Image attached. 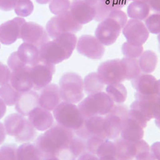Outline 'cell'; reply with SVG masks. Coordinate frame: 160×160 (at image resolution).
I'll use <instances>...</instances> for the list:
<instances>
[{
  "instance_id": "cell-1",
  "label": "cell",
  "mask_w": 160,
  "mask_h": 160,
  "mask_svg": "<svg viewBox=\"0 0 160 160\" xmlns=\"http://www.w3.org/2000/svg\"><path fill=\"white\" fill-rule=\"evenodd\" d=\"M75 133L60 124H53L51 128L36 138L35 145L43 158L55 157L58 151L70 148Z\"/></svg>"
},
{
  "instance_id": "cell-2",
  "label": "cell",
  "mask_w": 160,
  "mask_h": 160,
  "mask_svg": "<svg viewBox=\"0 0 160 160\" xmlns=\"http://www.w3.org/2000/svg\"><path fill=\"white\" fill-rule=\"evenodd\" d=\"M75 34H63L52 41H48L38 48L40 59L55 65L68 59L76 48Z\"/></svg>"
},
{
  "instance_id": "cell-3",
  "label": "cell",
  "mask_w": 160,
  "mask_h": 160,
  "mask_svg": "<svg viewBox=\"0 0 160 160\" xmlns=\"http://www.w3.org/2000/svg\"><path fill=\"white\" fill-rule=\"evenodd\" d=\"M128 21V16L121 10H113L109 16L98 23L95 37L103 46H111L116 42L122 28Z\"/></svg>"
},
{
  "instance_id": "cell-4",
  "label": "cell",
  "mask_w": 160,
  "mask_h": 160,
  "mask_svg": "<svg viewBox=\"0 0 160 160\" xmlns=\"http://www.w3.org/2000/svg\"><path fill=\"white\" fill-rule=\"evenodd\" d=\"M3 125L7 134L15 137L17 142H28L36 138L35 128L28 118L18 113L8 115L4 120Z\"/></svg>"
},
{
  "instance_id": "cell-5",
  "label": "cell",
  "mask_w": 160,
  "mask_h": 160,
  "mask_svg": "<svg viewBox=\"0 0 160 160\" xmlns=\"http://www.w3.org/2000/svg\"><path fill=\"white\" fill-rule=\"evenodd\" d=\"M115 102L106 92H98L88 95L78 102V108L85 119L93 116H105L111 111Z\"/></svg>"
},
{
  "instance_id": "cell-6",
  "label": "cell",
  "mask_w": 160,
  "mask_h": 160,
  "mask_svg": "<svg viewBox=\"0 0 160 160\" xmlns=\"http://www.w3.org/2000/svg\"><path fill=\"white\" fill-rule=\"evenodd\" d=\"M58 88L60 96L64 102L75 104L83 98V79L76 73H65L60 78Z\"/></svg>"
},
{
  "instance_id": "cell-7",
  "label": "cell",
  "mask_w": 160,
  "mask_h": 160,
  "mask_svg": "<svg viewBox=\"0 0 160 160\" xmlns=\"http://www.w3.org/2000/svg\"><path fill=\"white\" fill-rule=\"evenodd\" d=\"M53 116L58 124L73 131L82 128L85 122L78 106L64 101L53 110Z\"/></svg>"
},
{
  "instance_id": "cell-8",
  "label": "cell",
  "mask_w": 160,
  "mask_h": 160,
  "mask_svg": "<svg viewBox=\"0 0 160 160\" xmlns=\"http://www.w3.org/2000/svg\"><path fill=\"white\" fill-rule=\"evenodd\" d=\"M82 28V25L77 22L70 11L51 18L46 26V31L52 39L63 34H75Z\"/></svg>"
},
{
  "instance_id": "cell-9",
  "label": "cell",
  "mask_w": 160,
  "mask_h": 160,
  "mask_svg": "<svg viewBox=\"0 0 160 160\" xmlns=\"http://www.w3.org/2000/svg\"><path fill=\"white\" fill-rule=\"evenodd\" d=\"M129 109L126 105L117 103L114 105L104 120V134L106 138L115 140L119 136L122 131V122L127 118Z\"/></svg>"
},
{
  "instance_id": "cell-10",
  "label": "cell",
  "mask_w": 160,
  "mask_h": 160,
  "mask_svg": "<svg viewBox=\"0 0 160 160\" xmlns=\"http://www.w3.org/2000/svg\"><path fill=\"white\" fill-rule=\"evenodd\" d=\"M98 75L104 84L121 83L127 78L125 67L121 59H111L102 62L98 66Z\"/></svg>"
},
{
  "instance_id": "cell-11",
  "label": "cell",
  "mask_w": 160,
  "mask_h": 160,
  "mask_svg": "<svg viewBox=\"0 0 160 160\" xmlns=\"http://www.w3.org/2000/svg\"><path fill=\"white\" fill-rule=\"evenodd\" d=\"M55 71V65L39 58L35 65L30 68L34 91H40L49 85Z\"/></svg>"
},
{
  "instance_id": "cell-12",
  "label": "cell",
  "mask_w": 160,
  "mask_h": 160,
  "mask_svg": "<svg viewBox=\"0 0 160 160\" xmlns=\"http://www.w3.org/2000/svg\"><path fill=\"white\" fill-rule=\"evenodd\" d=\"M49 38L46 29L36 22H26L21 28L20 38L38 48L48 42Z\"/></svg>"
},
{
  "instance_id": "cell-13",
  "label": "cell",
  "mask_w": 160,
  "mask_h": 160,
  "mask_svg": "<svg viewBox=\"0 0 160 160\" xmlns=\"http://www.w3.org/2000/svg\"><path fill=\"white\" fill-rule=\"evenodd\" d=\"M76 49L80 55L91 59H100L105 53L104 46L95 36L82 35L77 40Z\"/></svg>"
},
{
  "instance_id": "cell-14",
  "label": "cell",
  "mask_w": 160,
  "mask_h": 160,
  "mask_svg": "<svg viewBox=\"0 0 160 160\" xmlns=\"http://www.w3.org/2000/svg\"><path fill=\"white\" fill-rule=\"evenodd\" d=\"M122 31L128 42L133 45L142 46L149 37V31L145 24L139 20H128Z\"/></svg>"
},
{
  "instance_id": "cell-15",
  "label": "cell",
  "mask_w": 160,
  "mask_h": 160,
  "mask_svg": "<svg viewBox=\"0 0 160 160\" xmlns=\"http://www.w3.org/2000/svg\"><path fill=\"white\" fill-rule=\"evenodd\" d=\"M26 22L24 18L16 17L0 25V42L11 45L20 38L21 28Z\"/></svg>"
},
{
  "instance_id": "cell-16",
  "label": "cell",
  "mask_w": 160,
  "mask_h": 160,
  "mask_svg": "<svg viewBox=\"0 0 160 160\" xmlns=\"http://www.w3.org/2000/svg\"><path fill=\"white\" fill-rule=\"evenodd\" d=\"M104 116H93L85 119L82 128L74 131L76 136L88 140L91 136H100L107 138L104 134Z\"/></svg>"
},
{
  "instance_id": "cell-17",
  "label": "cell",
  "mask_w": 160,
  "mask_h": 160,
  "mask_svg": "<svg viewBox=\"0 0 160 160\" xmlns=\"http://www.w3.org/2000/svg\"><path fill=\"white\" fill-rule=\"evenodd\" d=\"M40 91L38 94V106L41 108L51 111L62 102L59 88L56 84L50 83Z\"/></svg>"
},
{
  "instance_id": "cell-18",
  "label": "cell",
  "mask_w": 160,
  "mask_h": 160,
  "mask_svg": "<svg viewBox=\"0 0 160 160\" xmlns=\"http://www.w3.org/2000/svg\"><path fill=\"white\" fill-rule=\"evenodd\" d=\"M69 11L81 25L89 23L95 19V11L94 7L86 3L82 0H73L71 2Z\"/></svg>"
},
{
  "instance_id": "cell-19",
  "label": "cell",
  "mask_w": 160,
  "mask_h": 160,
  "mask_svg": "<svg viewBox=\"0 0 160 160\" xmlns=\"http://www.w3.org/2000/svg\"><path fill=\"white\" fill-rule=\"evenodd\" d=\"M28 119L35 130L39 131H46L54 124V116L51 111L39 106L30 113Z\"/></svg>"
},
{
  "instance_id": "cell-20",
  "label": "cell",
  "mask_w": 160,
  "mask_h": 160,
  "mask_svg": "<svg viewBox=\"0 0 160 160\" xmlns=\"http://www.w3.org/2000/svg\"><path fill=\"white\" fill-rule=\"evenodd\" d=\"M30 68H24L11 71L10 84L18 92H26L33 89V83L30 74Z\"/></svg>"
},
{
  "instance_id": "cell-21",
  "label": "cell",
  "mask_w": 160,
  "mask_h": 160,
  "mask_svg": "<svg viewBox=\"0 0 160 160\" xmlns=\"http://www.w3.org/2000/svg\"><path fill=\"white\" fill-rule=\"evenodd\" d=\"M143 129L144 128L136 119L128 114L127 118L122 122V131L120 135L123 139L130 142H138L143 138Z\"/></svg>"
},
{
  "instance_id": "cell-22",
  "label": "cell",
  "mask_w": 160,
  "mask_h": 160,
  "mask_svg": "<svg viewBox=\"0 0 160 160\" xmlns=\"http://www.w3.org/2000/svg\"><path fill=\"white\" fill-rule=\"evenodd\" d=\"M15 106L18 114L22 116H28L33 110L38 107V94L35 91L31 90L21 92Z\"/></svg>"
},
{
  "instance_id": "cell-23",
  "label": "cell",
  "mask_w": 160,
  "mask_h": 160,
  "mask_svg": "<svg viewBox=\"0 0 160 160\" xmlns=\"http://www.w3.org/2000/svg\"><path fill=\"white\" fill-rule=\"evenodd\" d=\"M114 142L117 160H135L138 152V141L130 142L122 138H117Z\"/></svg>"
},
{
  "instance_id": "cell-24",
  "label": "cell",
  "mask_w": 160,
  "mask_h": 160,
  "mask_svg": "<svg viewBox=\"0 0 160 160\" xmlns=\"http://www.w3.org/2000/svg\"><path fill=\"white\" fill-rule=\"evenodd\" d=\"M131 85L137 92L142 95H154L156 94L157 79L150 74H140L131 80Z\"/></svg>"
},
{
  "instance_id": "cell-25",
  "label": "cell",
  "mask_w": 160,
  "mask_h": 160,
  "mask_svg": "<svg viewBox=\"0 0 160 160\" xmlns=\"http://www.w3.org/2000/svg\"><path fill=\"white\" fill-rule=\"evenodd\" d=\"M17 54L20 60L28 67H32L39 60L38 48L28 42H22L18 47Z\"/></svg>"
},
{
  "instance_id": "cell-26",
  "label": "cell",
  "mask_w": 160,
  "mask_h": 160,
  "mask_svg": "<svg viewBox=\"0 0 160 160\" xmlns=\"http://www.w3.org/2000/svg\"><path fill=\"white\" fill-rule=\"evenodd\" d=\"M149 6L146 2L142 1H134L129 4L128 8V16L131 19L145 20L150 15Z\"/></svg>"
},
{
  "instance_id": "cell-27",
  "label": "cell",
  "mask_w": 160,
  "mask_h": 160,
  "mask_svg": "<svg viewBox=\"0 0 160 160\" xmlns=\"http://www.w3.org/2000/svg\"><path fill=\"white\" fill-rule=\"evenodd\" d=\"M17 160H44L36 146L25 142L18 147Z\"/></svg>"
},
{
  "instance_id": "cell-28",
  "label": "cell",
  "mask_w": 160,
  "mask_h": 160,
  "mask_svg": "<svg viewBox=\"0 0 160 160\" xmlns=\"http://www.w3.org/2000/svg\"><path fill=\"white\" fill-rule=\"evenodd\" d=\"M141 72L144 74H151L155 70L158 62V58L152 51H146L142 53L138 59Z\"/></svg>"
},
{
  "instance_id": "cell-29",
  "label": "cell",
  "mask_w": 160,
  "mask_h": 160,
  "mask_svg": "<svg viewBox=\"0 0 160 160\" xmlns=\"http://www.w3.org/2000/svg\"><path fill=\"white\" fill-rule=\"evenodd\" d=\"M84 91L88 95L101 92L104 89V82L100 78L98 73H90L83 80Z\"/></svg>"
},
{
  "instance_id": "cell-30",
  "label": "cell",
  "mask_w": 160,
  "mask_h": 160,
  "mask_svg": "<svg viewBox=\"0 0 160 160\" xmlns=\"http://www.w3.org/2000/svg\"><path fill=\"white\" fill-rule=\"evenodd\" d=\"M106 93L116 103H123L128 98V91L122 83L108 85L106 88Z\"/></svg>"
},
{
  "instance_id": "cell-31",
  "label": "cell",
  "mask_w": 160,
  "mask_h": 160,
  "mask_svg": "<svg viewBox=\"0 0 160 160\" xmlns=\"http://www.w3.org/2000/svg\"><path fill=\"white\" fill-rule=\"evenodd\" d=\"M20 93L17 91L10 83L0 87V98L7 106H15L19 98Z\"/></svg>"
},
{
  "instance_id": "cell-32",
  "label": "cell",
  "mask_w": 160,
  "mask_h": 160,
  "mask_svg": "<svg viewBox=\"0 0 160 160\" xmlns=\"http://www.w3.org/2000/svg\"><path fill=\"white\" fill-rule=\"evenodd\" d=\"M125 67L126 73H127V78L126 80H132L138 77L141 74L139 65L137 58H121Z\"/></svg>"
},
{
  "instance_id": "cell-33",
  "label": "cell",
  "mask_w": 160,
  "mask_h": 160,
  "mask_svg": "<svg viewBox=\"0 0 160 160\" xmlns=\"http://www.w3.org/2000/svg\"><path fill=\"white\" fill-rule=\"evenodd\" d=\"M14 10L17 16L26 18L32 14L34 11V4L31 0H18Z\"/></svg>"
},
{
  "instance_id": "cell-34",
  "label": "cell",
  "mask_w": 160,
  "mask_h": 160,
  "mask_svg": "<svg viewBox=\"0 0 160 160\" xmlns=\"http://www.w3.org/2000/svg\"><path fill=\"white\" fill-rule=\"evenodd\" d=\"M70 149L75 155V156L76 158H78L82 154L88 152L87 140L79 138L75 135V136L73 137V138L71 139V143H70Z\"/></svg>"
},
{
  "instance_id": "cell-35",
  "label": "cell",
  "mask_w": 160,
  "mask_h": 160,
  "mask_svg": "<svg viewBox=\"0 0 160 160\" xmlns=\"http://www.w3.org/2000/svg\"><path fill=\"white\" fill-rule=\"evenodd\" d=\"M122 52L125 58H139V56L142 55L143 52V48L142 46L133 45L126 42L122 46Z\"/></svg>"
},
{
  "instance_id": "cell-36",
  "label": "cell",
  "mask_w": 160,
  "mask_h": 160,
  "mask_svg": "<svg viewBox=\"0 0 160 160\" xmlns=\"http://www.w3.org/2000/svg\"><path fill=\"white\" fill-rule=\"evenodd\" d=\"M71 7L70 0H51L49 3V10L55 15L68 11Z\"/></svg>"
},
{
  "instance_id": "cell-37",
  "label": "cell",
  "mask_w": 160,
  "mask_h": 160,
  "mask_svg": "<svg viewBox=\"0 0 160 160\" xmlns=\"http://www.w3.org/2000/svg\"><path fill=\"white\" fill-rule=\"evenodd\" d=\"M146 28L151 34L158 35L160 33V14H152L145 19Z\"/></svg>"
},
{
  "instance_id": "cell-38",
  "label": "cell",
  "mask_w": 160,
  "mask_h": 160,
  "mask_svg": "<svg viewBox=\"0 0 160 160\" xmlns=\"http://www.w3.org/2000/svg\"><path fill=\"white\" fill-rule=\"evenodd\" d=\"M96 155L100 158L102 156H115V144L110 139H105L98 148Z\"/></svg>"
},
{
  "instance_id": "cell-39",
  "label": "cell",
  "mask_w": 160,
  "mask_h": 160,
  "mask_svg": "<svg viewBox=\"0 0 160 160\" xmlns=\"http://www.w3.org/2000/svg\"><path fill=\"white\" fill-rule=\"evenodd\" d=\"M17 147L15 144H6L0 148V160H17Z\"/></svg>"
},
{
  "instance_id": "cell-40",
  "label": "cell",
  "mask_w": 160,
  "mask_h": 160,
  "mask_svg": "<svg viewBox=\"0 0 160 160\" xmlns=\"http://www.w3.org/2000/svg\"><path fill=\"white\" fill-rule=\"evenodd\" d=\"M135 160H156L151 153L150 147L144 140L138 141V152Z\"/></svg>"
},
{
  "instance_id": "cell-41",
  "label": "cell",
  "mask_w": 160,
  "mask_h": 160,
  "mask_svg": "<svg viewBox=\"0 0 160 160\" xmlns=\"http://www.w3.org/2000/svg\"><path fill=\"white\" fill-rule=\"evenodd\" d=\"M94 9L95 11V20L97 22H102V20L106 19L109 16L110 13L113 9L108 8L105 4L98 1L95 6H94Z\"/></svg>"
},
{
  "instance_id": "cell-42",
  "label": "cell",
  "mask_w": 160,
  "mask_h": 160,
  "mask_svg": "<svg viewBox=\"0 0 160 160\" xmlns=\"http://www.w3.org/2000/svg\"><path fill=\"white\" fill-rule=\"evenodd\" d=\"M107 138L100 136H91V138L87 140V148L88 152L92 153L96 155L98 148L103 142V141Z\"/></svg>"
},
{
  "instance_id": "cell-43",
  "label": "cell",
  "mask_w": 160,
  "mask_h": 160,
  "mask_svg": "<svg viewBox=\"0 0 160 160\" xmlns=\"http://www.w3.org/2000/svg\"><path fill=\"white\" fill-rule=\"evenodd\" d=\"M8 68H10L11 71H15V70H17V69H19V68H24V67L27 66L25 65V64H24L21 60H20L19 58H18L17 51L13 52L12 54L10 55L8 60Z\"/></svg>"
},
{
  "instance_id": "cell-44",
  "label": "cell",
  "mask_w": 160,
  "mask_h": 160,
  "mask_svg": "<svg viewBox=\"0 0 160 160\" xmlns=\"http://www.w3.org/2000/svg\"><path fill=\"white\" fill-rule=\"evenodd\" d=\"M11 71L8 66L0 62V87L9 83Z\"/></svg>"
},
{
  "instance_id": "cell-45",
  "label": "cell",
  "mask_w": 160,
  "mask_h": 160,
  "mask_svg": "<svg viewBox=\"0 0 160 160\" xmlns=\"http://www.w3.org/2000/svg\"><path fill=\"white\" fill-rule=\"evenodd\" d=\"M99 1L113 10H121L130 2L129 0H99Z\"/></svg>"
},
{
  "instance_id": "cell-46",
  "label": "cell",
  "mask_w": 160,
  "mask_h": 160,
  "mask_svg": "<svg viewBox=\"0 0 160 160\" xmlns=\"http://www.w3.org/2000/svg\"><path fill=\"white\" fill-rule=\"evenodd\" d=\"M18 0H0V10L3 11H11L14 10Z\"/></svg>"
},
{
  "instance_id": "cell-47",
  "label": "cell",
  "mask_w": 160,
  "mask_h": 160,
  "mask_svg": "<svg viewBox=\"0 0 160 160\" xmlns=\"http://www.w3.org/2000/svg\"><path fill=\"white\" fill-rule=\"evenodd\" d=\"M147 3L151 11L155 14H160V0H148Z\"/></svg>"
},
{
  "instance_id": "cell-48",
  "label": "cell",
  "mask_w": 160,
  "mask_h": 160,
  "mask_svg": "<svg viewBox=\"0 0 160 160\" xmlns=\"http://www.w3.org/2000/svg\"><path fill=\"white\" fill-rule=\"evenodd\" d=\"M153 157L156 160H160V142H156L150 148Z\"/></svg>"
},
{
  "instance_id": "cell-49",
  "label": "cell",
  "mask_w": 160,
  "mask_h": 160,
  "mask_svg": "<svg viewBox=\"0 0 160 160\" xmlns=\"http://www.w3.org/2000/svg\"><path fill=\"white\" fill-rule=\"evenodd\" d=\"M78 160H99V158L95 154L90 152H86L78 157Z\"/></svg>"
},
{
  "instance_id": "cell-50",
  "label": "cell",
  "mask_w": 160,
  "mask_h": 160,
  "mask_svg": "<svg viewBox=\"0 0 160 160\" xmlns=\"http://www.w3.org/2000/svg\"><path fill=\"white\" fill-rule=\"evenodd\" d=\"M6 135H7V132H6L4 125L0 122V145L4 142V140L6 138Z\"/></svg>"
},
{
  "instance_id": "cell-51",
  "label": "cell",
  "mask_w": 160,
  "mask_h": 160,
  "mask_svg": "<svg viewBox=\"0 0 160 160\" xmlns=\"http://www.w3.org/2000/svg\"><path fill=\"white\" fill-rule=\"evenodd\" d=\"M6 111H7V105L2 101V98H0V119L4 116V115L6 114Z\"/></svg>"
},
{
  "instance_id": "cell-52",
  "label": "cell",
  "mask_w": 160,
  "mask_h": 160,
  "mask_svg": "<svg viewBox=\"0 0 160 160\" xmlns=\"http://www.w3.org/2000/svg\"><path fill=\"white\" fill-rule=\"evenodd\" d=\"M83 2H85L86 3L89 4L90 6H92V7H94V6L95 5V4L97 3V2L99 1V0H82Z\"/></svg>"
},
{
  "instance_id": "cell-53",
  "label": "cell",
  "mask_w": 160,
  "mask_h": 160,
  "mask_svg": "<svg viewBox=\"0 0 160 160\" xmlns=\"http://www.w3.org/2000/svg\"><path fill=\"white\" fill-rule=\"evenodd\" d=\"M99 160H117V158H115V156H102V157H100Z\"/></svg>"
},
{
  "instance_id": "cell-54",
  "label": "cell",
  "mask_w": 160,
  "mask_h": 160,
  "mask_svg": "<svg viewBox=\"0 0 160 160\" xmlns=\"http://www.w3.org/2000/svg\"><path fill=\"white\" fill-rule=\"evenodd\" d=\"M157 96L160 97V80H157V85H156V94Z\"/></svg>"
},
{
  "instance_id": "cell-55",
  "label": "cell",
  "mask_w": 160,
  "mask_h": 160,
  "mask_svg": "<svg viewBox=\"0 0 160 160\" xmlns=\"http://www.w3.org/2000/svg\"><path fill=\"white\" fill-rule=\"evenodd\" d=\"M51 0H35V2L38 4H41V5H44V4L50 3Z\"/></svg>"
},
{
  "instance_id": "cell-56",
  "label": "cell",
  "mask_w": 160,
  "mask_h": 160,
  "mask_svg": "<svg viewBox=\"0 0 160 160\" xmlns=\"http://www.w3.org/2000/svg\"><path fill=\"white\" fill-rule=\"evenodd\" d=\"M155 124H156L157 127L160 129V118H158V119H155Z\"/></svg>"
},
{
  "instance_id": "cell-57",
  "label": "cell",
  "mask_w": 160,
  "mask_h": 160,
  "mask_svg": "<svg viewBox=\"0 0 160 160\" xmlns=\"http://www.w3.org/2000/svg\"><path fill=\"white\" fill-rule=\"evenodd\" d=\"M44 160H59L56 158V157H51V158H44Z\"/></svg>"
},
{
  "instance_id": "cell-58",
  "label": "cell",
  "mask_w": 160,
  "mask_h": 160,
  "mask_svg": "<svg viewBox=\"0 0 160 160\" xmlns=\"http://www.w3.org/2000/svg\"><path fill=\"white\" fill-rule=\"evenodd\" d=\"M158 50L160 51V33L158 35Z\"/></svg>"
},
{
  "instance_id": "cell-59",
  "label": "cell",
  "mask_w": 160,
  "mask_h": 160,
  "mask_svg": "<svg viewBox=\"0 0 160 160\" xmlns=\"http://www.w3.org/2000/svg\"><path fill=\"white\" fill-rule=\"evenodd\" d=\"M130 2H134V1H142V2H148V0H129Z\"/></svg>"
},
{
  "instance_id": "cell-60",
  "label": "cell",
  "mask_w": 160,
  "mask_h": 160,
  "mask_svg": "<svg viewBox=\"0 0 160 160\" xmlns=\"http://www.w3.org/2000/svg\"><path fill=\"white\" fill-rule=\"evenodd\" d=\"M0 48H1V45H0Z\"/></svg>"
}]
</instances>
